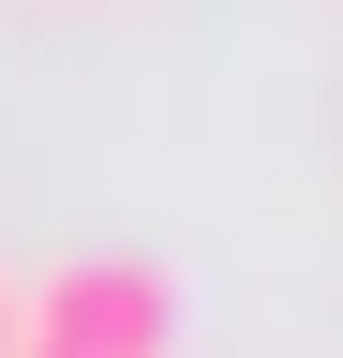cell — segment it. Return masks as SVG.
<instances>
[{"label": "cell", "mask_w": 343, "mask_h": 358, "mask_svg": "<svg viewBox=\"0 0 343 358\" xmlns=\"http://www.w3.org/2000/svg\"><path fill=\"white\" fill-rule=\"evenodd\" d=\"M15 358H30V343H15Z\"/></svg>", "instance_id": "3957f363"}, {"label": "cell", "mask_w": 343, "mask_h": 358, "mask_svg": "<svg viewBox=\"0 0 343 358\" xmlns=\"http://www.w3.org/2000/svg\"><path fill=\"white\" fill-rule=\"evenodd\" d=\"M164 329H180V299H164L149 254H60L15 284V343L30 358H164Z\"/></svg>", "instance_id": "6da1fadb"}, {"label": "cell", "mask_w": 343, "mask_h": 358, "mask_svg": "<svg viewBox=\"0 0 343 358\" xmlns=\"http://www.w3.org/2000/svg\"><path fill=\"white\" fill-rule=\"evenodd\" d=\"M0 358H15V284H0Z\"/></svg>", "instance_id": "7a4b0ae2"}]
</instances>
